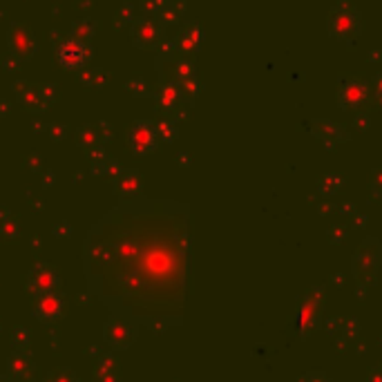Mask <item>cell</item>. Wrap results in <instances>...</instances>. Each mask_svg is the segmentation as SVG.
<instances>
[{
    "mask_svg": "<svg viewBox=\"0 0 382 382\" xmlns=\"http://www.w3.org/2000/svg\"><path fill=\"white\" fill-rule=\"evenodd\" d=\"M34 313L40 320H56L63 313V297L59 293H42L36 295V304H34Z\"/></svg>",
    "mask_w": 382,
    "mask_h": 382,
    "instance_id": "obj_4",
    "label": "cell"
},
{
    "mask_svg": "<svg viewBox=\"0 0 382 382\" xmlns=\"http://www.w3.org/2000/svg\"><path fill=\"white\" fill-rule=\"evenodd\" d=\"M61 374H63V380H59V378H61L59 371H56L54 376H50L47 380H50V382H76V376H74V374H69V371H65V369H63Z\"/></svg>",
    "mask_w": 382,
    "mask_h": 382,
    "instance_id": "obj_6",
    "label": "cell"
},
{
    "mask_svg": "<svg viewBox=\"0 0 382 382\" xmlns=\"http://www.w3.org/2000/svg\"><path fill=\"white\" fill-rule=\"evenodd\" d=\"M90 47L85 45V42L76 40V38H67L63 40L59 50H56V59H59V65L63 69H72V72H76V69H81L85 63L90 61Z\"/></svg>",
    "mask_w": 382,
    "mask_h": 382,
    "instance_id": "obj_2",
    "label": "cell"
},
{
    "mask_svg": "<svg viewBox=\"0 0 382 382\" xmlns=\"http://www.w3.org/2000/svg\"><path fill=\"white\" fill-rule=\"evenodd\" d=\"M188 260V208L146 197L112 208L83 244L92 295L115 316L154 331L181 322Z\"/></svg>",
    "mask_w": 382,
    "mask_h": 382,
    "instance_id": "obj_1",
    "label": "cell"
},
{
    "mask_svg": "<svg viewBox=\"0 0 382 382\" xmlns=\"http://www.w3.org/2000/svg\"><path fill=\"white\" fill-rule=\"evenodd\" d=\"M105 340L115 349H125L134 340V324L130 320L115 316L105 324Z\"/></svg>",
    "mask_w": 382,
    "mask_h": 382,
    "instance_id": "obj_3",
    "label": "cell"
},
{
    "mask_svg": "<svg viewBox=\"0 0 382 382\" xmlns=\"http://www.w3.org/2000/svg\"><path fill=\"white\" fill-rule=\"evenodd\" d=\"M59 286V275H56L50 266H36L30 275V289L36 291V295L42 293H56L54 289Z\"/></svg>",
    "mask_w": 382,
    "mask_h": 382,
    "instance_id": "obj_5",
    "label": "cell"
}]
</instances>
